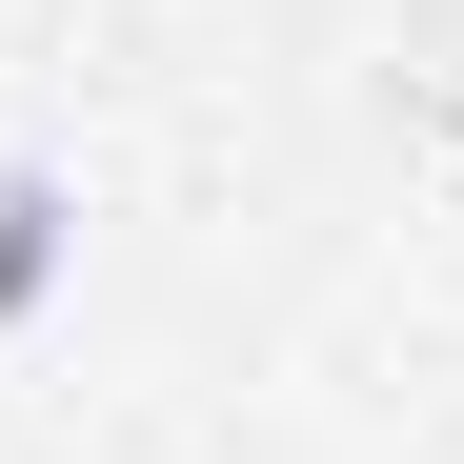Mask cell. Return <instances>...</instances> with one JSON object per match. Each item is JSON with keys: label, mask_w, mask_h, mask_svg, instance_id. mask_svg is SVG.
I'll return each instance as SVG.
<instances>
[{"label": "cell", "mask_w": 464, "mask_h": 464, "mask_svg": "<svg viewBox=\"0 0 464 464\" xmlns=\"http://www.w3.org/2000/svg\"><path fill=\"white\" fill-rule=\"evenodd\" d=\"M41 222H61V182H0V303L41 283Z\"/></svg>", "instance_id": "6da1fadb"}]
</instances>
